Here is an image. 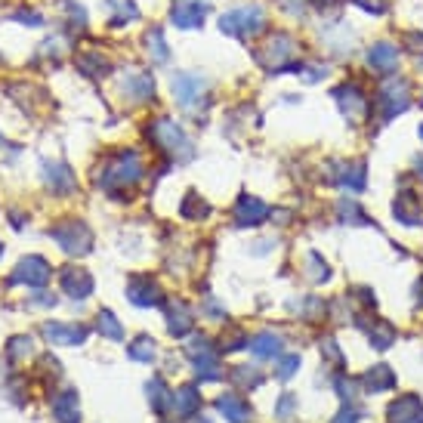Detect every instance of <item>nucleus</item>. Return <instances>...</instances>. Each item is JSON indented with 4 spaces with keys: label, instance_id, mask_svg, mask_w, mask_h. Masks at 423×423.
<instances>
[{
    "label": "nucleus",
    "instance_id": "a878e982",
    "mask_svg": "<svg viewBox=\"0 0 423 423\" xmlns=\"http://www.w3.org/2000/svg\"><path fill=\"white\" fill-rule=\"evenodd\" d=\"M0 254H3V247H0Z\"/></svg>",
    "mask_w": 423,
    "mask_h": 423
},
{
    "label": "nucleus",
    "instance_id": "dca6fc26",
    "mask_svg": "<svg viewBox=\"0 0 423 423\" xmlns=\"http://www.w3.org/2000/svg\"><path fill=\"white\" fill-rule=\"evenodd\" d=\"M395 56H399V53L389 47V44H380V47L371 53V65H377V68H389V65L395 62Z\"/></svg>",
    "mask_w": 423,
    "mask_h": 423
},
{
    "label": "nucleus",
    "instance_id": "412c9836",
    "mask_svg": "<svg viewBox=\"0 0 423 423\" xmlns=\"http://www.w3.org/2000/svg\"><path fill=\"white\" fill-rule=\"evenodd\" d=\"M77 65H81L90 77H99L105 68H109V65H105V59H99V56H81V59H77Z\"/></svg>",
    "mask_w": 423,
    "mask_h": 423
},
{
    "label": "nucleus",
    "instance_id": "393cba45",
    "mask_svg": "<svg viewBox=\"0 0 423 423\" xmlns=\"http://www.w3.org/2000/svg\"><path fill=\"white\" fill-rule=\"evenodd\" d=\"M420 136H423V127H420Z\"/></svg>",
    "mask_w": 423,
    "mask_h": 423
},
{
    "label": "nucleus",
    "instance_id": "f03ea898",
    "mask_svg": "<svg viewBox=\"0 0 423 423\" xmlns=\"http://www.w3.org/2000/svg\"><path fill=\"white\" fill-rule=\"evenodd\" d=\"M12 284H28V288H41L50 281V263L44 256H25L16 266V272L10 275Z\"/></svg>",
    "mask_w": 423,
    "mask_h": 423
},
{
    "label": "nucleus",
    "instance_id": "20e7f679",
    "mask_svg": "<svg viewBox=\"0 0 423 423\" xmlns=\"http://www.w3.org/2000/svg\"><path fill=\"white\" fill-rule=\"evenodd\" d=\"M140 173H142V167H140V158L136 155H127V151H124V155H118L115 158V167L109 170V173L102 176V186H115V182H136L140 180Z\"/></svg>",
    "mask_w": 423,
    "mask_h": 423
},
{
    "label": "nucleus",
    "instance_id": "6e6552de",
    "mask_svg": "<svg viewBox=\"0 0 423 423\" xmlns=\"http://www.w3.org/2000/svg\"><path fill=\"white\" fill-rule=\"evenodd\" d=\"M53 414L59 423H77L81 420V408H77V395L75 393H62L53 402Z\"/></svg>",
    "mask_w": 423,
    "mask_h": 423
},
{
    "label": "nucleus",
    "instance_id": "0eeeda50",
    "mask_svg": "<svg viewBox=\"0 0 423 423\" xmlns=\"http://www.w3.org/2000/svg\"><path fill=\"white\" fill-rule=\"evenodd\" d=\"M62 290L68 297H75V300H84V297H90V290H93V279H90L84 269H65Z\"/></svg>",
    "mask_w": 423,
    "mask_h": 423
},
{
    "label": "nucleus",
    "instance_id": "1a4fd4ad",
    "mask_svg": "<svg viewBox=\"0 0 423 423\" xmlns=\"http://www.w3.org/2000/svg\"><path fill=\"white\" fill-rule=\"evenodd\" d=\"M201 90H204V81L201 77H191V75H180L173 81V93L176 99H180L182 105H191L198 96H201Z\"/></svg>",
    "mask_w": 423,
    "mask_h": 423
},
{
    "label": "nucleus",
    "instance_id": "7ed1b4c3",
    "mask_svg": "<svg viewBox=\"0 0 423 423\" xmlns=\"http://www.w3.org/2000/svg\"><path fill=\"white\" fill-rule=\"evenodd\" d=\"M263 25V10L260 6H244V10H235L229 16H223V31L229 35H247V31H256Z\"/></svg>",
    "mask_w": 423,
    "mask_h": 423
},
{
    "label": "nucleus",
    "instance_id": "4468645a",
    "mask_svg": "<svg viewBox=\"0 0 423 423\" xmlns=\"http://www.w3.org/2000/svg\"><path fill=\"white\" fill-rule=\"evenodd\" d=\"M173 405H176V411H180V414H191V411H195V405H198L195 389H191V386L180 389V393L173 395Z\"/></svg>",
    "mask_w": 423,
    "mask_h": 423
},
{
    "label": "nucleus",
    "instance_id": "5701e85b",
    "mask_svg": "<svg viewBox=\"0 0 423 423\" xmlns=\"http://www.w3.org/2000/svg\"><path fill=\"white\" fill-rule=\"evenodd\" d=\"M130 355H133V359H140V361H151V355H155V343L151 340H136L133 346H130Z\"/></svg>",
    "mask_w": 423,
    "mask_h": 423
},
{
    "label": "nucleus",
    "instance_id": "a211bd4d",
    "mask_svg": "<svg viewBox=\"0 0 423 423\" xmlns=\"http://www.w3.org/2000/svg\"><path fill=\"white\" fill-rule=\"evenodd\" d=\"M99 330H102L105 337H111V340H121V334H124L111 312H99Z\"/></svg>",
    "mask_w": 423,
    "mask_h": 423
},
{
    "label": "nucleus",
    "instance_id": "b1692460",
    "mask_svg": "<svg viewBox=\"0 0 423 423\" xmlns=\"http://www.w3.org/2000/svg\"><path fill=\"white\" fill-rule=\"evenodd\" d=\"M297 365H300V359H288V361L281 365V377H290V374H294V368H297Z\"/></svg>",
    "mask_w": 423,
    "mask_h": 423
},
{
    "label": "nucleus",
    "instance_id": "2eb2a0df",
    "mask_svg": "<svg viewBox=\"0 0 423 423\" xmlns=\"http://www.w3.org/2000/svg\"><path fill=\"white\" fill-rule=\"evenodd\" d=\"M124 90H130V93H133L136 99H145V96L155 93V84H151L149 75H142V77H133L130 84H124Z\"/></svg>",
    "mask_w": 423,
    "mask_h": 423
},
{
    "label": "nucleus",
    "instance_id": "423d86ee",
    "mask_svg": "<svg viewBox=\"0 0 423 423\" xmlns=\"http://www.w3.org/2000/svg\"><path fill=\"white\" fill-rule=\"evenodd\" d=\"M204 12H207V3H204V0H180L170 16H173V22L180 25V28H198V25L204 22Z\"/></svg>",
    "mask_w": 423,
    "mask_h": 423
},
{
    "label": "nucleus",
    "instance_id": "f257e3e1",
    "mask_svg": "<svg viewBox=\"0 0 423 423\" xmlns=\"http://www.w3.org/2000/svg\"><path fill=\"white\" fill-rule=\"evenodd\" d=\"M50 235L56 238V244L65 250V254H87L90 244H93V235L84 223L68 220V223H59V226L50 229Z\"/></svg>",
    "mask_w": 423,
    "mask_h": 423
},
{
    "label": "nucleus",
    "instance_id": "39448f33",
    "mask_svg": "<svg viewBox=\"0 0 423 423\" xmlns=\"http://www.w3.org/2000/svg\"><path fill=\"white\" fill-rule=\"evenodd\" d=\"M44 337H47L50 343H56V346H77V343L87 340V328L53 321V325H44Z\"/></svg>",
    "mask_w": 423,
    "mask_h": 423
},
{
    "label": "nucleus",
    "instance_id": "4be33fe9",
    "mask_svg": "<svg viewBox=\"0 0 423 423\" xmlns=\"http://www.w3.org/2000/svg\"><path fill=\"white\" fill-rule=\"evenodd\" d=\"M189 325H191V321H189V309L180 303V315H176V309L170 312V330H173V334H186Z\"/></svg>",
    "mask_w": 423,
    "mask_h": 423
},
{
    "label": "nucleus",
    "instance_id": "f8f14e48",
    "mask_svg": "<svg viewBox=\"0 0 423 423\" xmlns=\"http://www.w3.org/2000/svg\"><path fill=\"white\" fill-rule=\"evenodd\" d=\"M220 411L226 414L232 423H244V420H247V405H244L241 399H235V395H223V399H220Z\"/></svg>",
    "mask_w": 423,
    "mask_h": 423
},
{
    "label": "nucleus",
    "instance_id": "6ab92c4d",
    "mask_svg": "<svg viewBox=\"0 0 423 423\" xmlns=\"http://www.w3.org/2000/svg\"><path fill=\"white\" fill-rule=\"evenodd\" d=\"M47 170H50L47 180H50L53 189H71V186H75V180H71V173L65 167H47Z\"/></svg>",
    "mask_w": 423,
    "mask_h": 423
},
{
    "label": "nucleus",
    "instance_id": "aec40b11",
    "mask_svg": "<svg viewBox=\"0 0 423 423\" xmlns=\"http://www.w3.org/2000/svg\"><path fill=\"white\" fill-rule=\"evenodd\" d=\"M254 352L256 355H275L279 352V340H275L272 334H260L254 340Z\"/></svg>",
    "mask_w": 423,
    "mask_h": 423
},
{
    "label": "nucleus",
    "instance_id": "9d476101",
    "mask_svg": "<svg viewBox=\"0 0 423 423\" xmlns=\"http://www.w3.org/2000/svg\"><path fill=\"white\" fill-rule=\"evenodd\" d=\"M130 300L136 306H155V303H161V294H158V288L149 279H136L130 284Z\"/></svg>",
    "mask_w": 423,
    "mask_h": 423
},
{
    "label": "nucleus",
    "instance_id": "f3484780",
    "mask_svg": "<svg viewBox=\"0 0 423 423\" xmlns=\"http://www.w3.org/2000/svg\"><path fill=\"white\" fill-rule=\"evenodd\" d=\"M6 355H10V359H25V355H31V337H12L10 346H6Z\"/></svg>",
    "mask_w": 423,
    "mask_h": 423
},
{
    "label": "nucleus",
    "instance_id": "9b49d317",
    "mask_svg": "<svg viewBox=\"0 0 423 423\" xmlns=\"http://www.w3.org/2000/svg\"><path fill=\"white\" fill-rule=\"evenodd\" d=\"M269 214V207L263 201H256V198H241L238 201V220L247 226V223H260L263 216Z\"/></svg>",
    "mask_w": 423,
    "mask_h": 423
},
{
    "label": "nucleus",
    "instance_id": "ddd939ff",
    "mask_svg": "<svg viewBox=\"0 0 423 423\" xmlns=\"http://www.w3.org/2000/svg\"><path fill=\"white\" fill-rule=\"evenodd\" d=\"M109 6L111 10H118L115 16H111V25H121V22H127V19L140 16V10H136L133 0H109Z\"/></svg>",
    "mask_w": 423,
    "mask_h": 423
}]
</instances>
